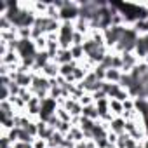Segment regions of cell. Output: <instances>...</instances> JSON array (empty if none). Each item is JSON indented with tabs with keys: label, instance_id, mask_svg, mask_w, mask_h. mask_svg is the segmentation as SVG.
I'll use <instances>...</instances> for the list:
<instances>
[{
	"label": "cell",
	"instance_id": "6da1fadb",
	"mask_svg": "<svg viewBox=\"0 0 148 148\" xmlns=\"http://www.w3.org/2000/svg\"><path fill=\"white\" fill-rule=\"evenodd\" d=\"M138 38H139V35L136 33V30L132 26H127L125 32H124V35H122V38L119 40V44L115 45L113 51L119 52V54H122V52H134Z\"/></svg>",
	"mask_w": 148,
	"mask_h": 148
},
{
	"label": "cell",
	"instance_id": "7a4b0ae2",
	"mask_svg": "<svg viewBox=\"0 0 148 148\" xmlns=\"http://www.w3.org/2000/svg\"><path fill=\"white\" fill-rule=\"evenodd\" d=\"M59 108V103L52 98H45L42 101V106H40V115H38V120L42 122H47L52 115H56V110Z\"/></svg>",
	"mask_w": 148,
	"mask_h": 148
},
{
	"label": "cell",
	"instance_id": "3957f363",
	"mask_svg": "<svg viewBox=\"0 0 148 148\" xmlns=\"http://www.w3.org/2000/svg\"><path fill=\"white\" fill-rule=\"evenodd\" d=\"M120 56H122V73H131L139 63V59L134 52H122Z\"/></svg>",
	"mask_w": 148,
	"mask_h": 148
},
{
	"label": "cell",
	"instance_id": "277c9868",
	"mask_svg": "<svg viewBox=\"0 0 148 148\" xmlns=\"http://www.w3.org/2000/svg\"><path fill=\"white\" fill-rule=\"evenodd\" d=\"M40 106H42V99H38L37 96H33L30 101H28V105H26V110H25V113L28 115V117H38L40 115Z\"/></svg>",
	"mask_w": 148,
	"mask_h": 148
},
{
	"label": "cell",
	"instance_id": "5b68a950",
	"mask_svg": "<svg viewBox=\"0 0 148 148\" xmlns=\"http://www.w3.org/2000/svg\"><path fill=\"white\" fill-rule=\"evenodd\" d=\"M110 127V132L120 136V134H125V119L124 117H113L112 122L108 124Z\"/></svg>",
	"mask_w": 148,
	"mask_h": 148
},
{
	"label": "cell",
	"instance_id": "8992f818",
	"mask_svg": "<svg viewBox=\"0 0 148 148\" xmlns=\"http://www.w3.org/2000/svg\"><path fill=\"white\" fill-rule=\"evenodd\" d=\"M40 73H42L44 77H47L49 80H56V79L59 77V64H58L56 61H51L47 66H44V68H42V71H40Z\"/></svg>",
	"mask_w": 148,
	"mask_h": 148
},
{
	"label": "cell",
	"instance_id": "52a82bcc",
	"mask_svg": "<svg viewBox=\"0 0 148 148\" xmlns=\"http://www.w3.org/2000/svg\"><path fill=\"white\" fill-rule=\"evenodd\" d=\"M52 61H56L59 66H63V64H68V63H73L71 51H70V49H59V52L56 54V58H54Z\"/></svg>",
	"mask_w": 148,
	"mask_h": 148
},
{
	"label": "cell",
	"instance_id": "ba28073f",
	"mask_svg": "<svg viewBox=\"0 0 148 148\" xmlns=\"http://www.w3.org/2000/svg\"><path fill=\"white\" fill-rule=\"evenodd\" d=\"M122 77H124L122 70H117V68H108V70H106L105 82H108V84H120Z\"/></svg>",
	"mask_w": 148,
	"mask_h": 148
},
{
	"label": "cell",
	"instance_id": "9c48e42d",
	"mask_svg": "<svg viewBox=\"0 0 148 148\" xmlns=\"http://www.w3.org/2000/svg\"><path fill=\"white\" fill-rule=\"evenodd\" d=\"M0 112H2V119H12L18 115V112L11 101H0Z\"/></svg>",
	"mask_w": 148,
	"mask_h": 148
},
{
	"label": "cell",
	"instance_id": "30bf717a",
	"mask_svg": "<svg viewBox=\"0 0 148 148\" xmlns=\"http://www.w3.org/2000/svg\"><path fill=\"white\" fill-rule=\"evenodd\" d=\"M37 124H38V136H37V138L49 139V138H51V136L56 132V129H54V127H51L47 122H42V120H38Z\"/></svg>",
	"mask_w": 148,
	"mask_h": 148
},
{
	"label": "cell",
	"instance_id": "8fae6325",
	"mask_svg": "<svg viewBox=\"0 0 148 148\" xmlns=\"http://www.w3.org/2000/svg\"><path fill=\"white\" fill-rule=\"evenodd\" d=\"M110 112L113 117H122L124 115V103L119 99H110Z\"/></svg>",
	"mask_w": 148,
	"mask_h": 148
},
{
	"label": "cell",
	"instance_id": "7c38bea8",
	"mask_svg": "<svg viewBox=\"0 0 148 148\" xmlns=\"http://www.w3.org/2000/svg\"><path fill=\"white\" fill-rule=\"evenodd\" d=\"M82 117H87V119H92V120H99V112H98L96 105L92 103V105L84 106V110H82Z\"/></svg>",
	"mask_w": 148,
	"mask_h": 148
},
{
	"label": "cell",
	"instance_id": "4fadbf2b",
	"mask_svg": "<svg viewBox=\"0 0 148 148\" xmlns=\"http://www.w3.org/2000/svg\"><path fill=\"white\" fill-rule=\"evenodd\" d=\"M71 56H73V61L77 63H82L86 61V52H84V45H71Z\"/></svg>",
	"mask_w": 148,
	"mask_h": 148
},
{
	"label": "cell",
	"instance_id": "5bb4252c",
	"mask_svg": "<svg viewBox=\"0 0 148 148\" xmlns=\"http://www.w3.org/2000/svg\"><path fill=\"white\" fill-rule=\"evenodd\" d=\"M47 143H49V146L51 148H59V146H63V143H64V136L61 134V132H54L49 139H47Z\"/></svg>",
	"mask_w": 148,
	"mask_h": 148
},
{
	"label": "cell",
	"instance_id": "9a60e30c",
	"mask_svg": "<svg viewBox=\"0 0 148 148\" xmlns=\"http://www.w3.org/2000/svg\"><path fill=\"white\" fill-rule=\"evenodd\" d=\"M56 117H58V120H61V122H70V124H71V120H73L71 113H70L68 110H64L63 106H59V108L56 110Z\"/></svg>",
	"mask_w": 148,
	"mask_h": 148
},
{
	"label": "cell",
	"instance_id": "2e32d148",
	"mask_svg": "<svg viewBox=\"0 0 148 148\" xmlns=\"http://www.w3.org/2000/svg\"><path fill=\"white\" fill-rule=\"evenodd\" d=\"M79 103L82 105V106H87V105H92L94 103V98H92V94H89V92H86L80 99H79Z\"/></svg>",
	"mask_w": 148,
	"mask_h": 148
},
{
	"label": "cell",
	"instance_id": "e0dca14e",
	"mask_svg": "<svg viewBox=\"0 0 148 148\" xmlns=\"http://www.w3.org/2000/svg\"><path fill=\"white\" fill-rule=\"evenodd\" d=\"M127 139H129V136H127V134H120V136L117 138L115 146H117V148H127Z\"/></svg>",
	"mask_w": 148,
	"mask_h": 148
},
{
	"label": "cell",
	"instance_id": "ac0fdd59",
	"mask_svg": "<svg viewBox=\"0 0 148 148\" xmlns=\"http://www.w3.org/2000/svg\"><path fill=\"white\" fill-rule=\"evenodd\" d=\"M12 141L9 139V136L5 134V132H2V138H0V146H2V148H12Z\"/></svg>",
	"mask_w": 148,
	"mask_h": 148
},
{
	"label": "cell",
	"instance_id": "d6986e66",
	"mask_svg": "<svg viewBox=\"0 0 148 148\" xmlns=\"http://www.w3.org/2000/svg\"><path fill=\"white\" fill-rule=\"evenodd\" d=\"M86 35H82V33H79V32H75V35H73V45H84V42H86Z\"/></svg>",
	"mask_w": 148,
	"mask_h": 148
},
{
	"label": "cell",
	"instance_id": "ffe728a7",
	"mask_svg": "<svg viewBox=\"0 0 148 148\" xmlns=\"http://www.w3.org/2000/svg\"><path fill=\"white\" fill-rule=\"evenodd\" d=\"M32 146H33V148H47V146H49V143H47V139L35 138V141L32 143Z\"/></svg>",
	"mask_w": 148,
	"mask_h": 148
},
{
	"label": "cell",
	"instance_id": "44dd1931",
	"mask_svg": "<svg viewBox=\"0 0 148 148\" xmlns=\"http://www.w3.org/2000/svg\"><path fill=\"white\" fill-rule=\"evenodd\" d=\"M12 148H33V146L28 145V143H23V141H16V143L12 145Z\"/></svg>",
	"mask_w": 148,
	"mask_h": 148
},
{
	"label": "cell",
	"instance_id": "7402d4cb",
	"mask_svg": "<svg viewBox=\"0 0 148 148\" xmlns=\"http://www.w3.org/2000/svg\"><path fill=\"white\" fill-rule=\"evenodd\" d=\"M47 148H51V146H47Z\"/></svg>",
	"mask_w": 148,
	"mask_h": 148
}]
</instances>
